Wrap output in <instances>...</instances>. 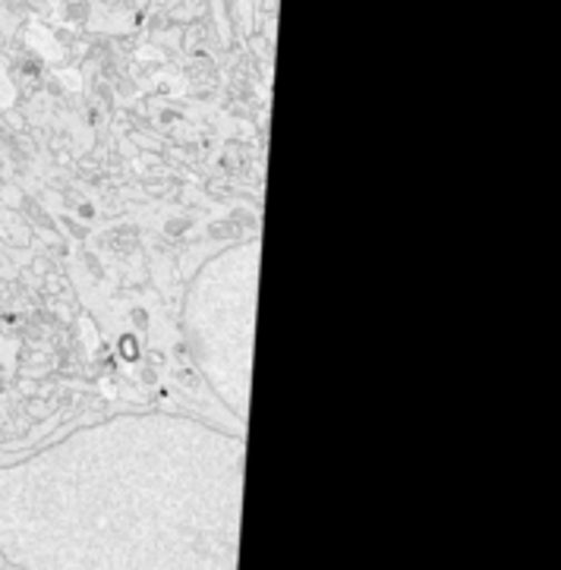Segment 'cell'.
Returning a JSON list of instances; mask_svg holds the SVG:
<instances>
[{"label":"cell","instance_id":"1","mask_svg":"<svg viewBox=\"0 0 561 570\" xmlns=\"http://www.w3.org/2000/svg\"><path fill=\"white\" fill-rule=\"evenodd\" d=\"M246 442L127 413L0 482V546L26 570H237Z\"/></svg>","mask_w":561,"mask_h":570},{"label":"cell","instance_id":"2","mask_svg":"<svg viewBox=\"0 0 561 570\" xmlns=\"http://www.w3.org/2000/svg\"><path fill=\"white\" fill-rule=\"evenodd\" d=\"M259 239L234 243L199 268L187 296L189 353L237 420L249 416Z\"/></svg>","mask_w":561,"mask_h":570}]
</instances>
